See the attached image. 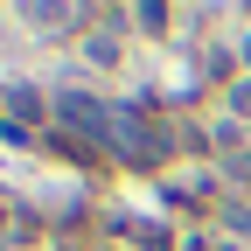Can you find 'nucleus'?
Returning a JSON list of instances; mask_svg holds the SVG:
<instances>
[{
    "instance_id": "obj_1",
    "label": "nucleus",
    "mask_w": 251,
    "mask_h": 251,
    "mask_svg": "<svg viewBox=\"0 0 251 251\" xmlns=\"http://www.w3.org/2000/svg\"><path fill=\"white\" fill-rule=\"evenodd\" d=\"M105 147H119V161H133V168H153V161L168 153V133H161V126H153L140 105H119V112H112Z\"/></svg>"
},
{
    "instance_id": "obj_2",
    "label": "nucleus",
    "mask_w": 251,
    "mask_h": 251,
    "mask_svg": "<svg viewBox=\"0 0 251 251\" xmlns=\"http://www.w3.org/2000/svg\"><path fill=\"white\" fill-rule=\"evenodd\" d=\"M63 119H70L77 133H91V140H105V133H112V112H105L98 98H84V91H63Z\"/></svg>"
},
{
    "instance_id": "obj_3",
    "label": "nucleus",
    "mask_w": 251,
    "mask_h": 251,
    "mask_svg": "<svg viewBox=\"0 0 251 251\" xmlns=\"http://www.w3.org/2000/svg\"><path fill=\"white\" fill-rule=\"evenodd\" d=\"M77 14L70 7H28V28H70Z\"/></svg>"
},
{
    "instance_id": "obj_4",
    "label": "nucleus",
    "mask_w": 251,
    "mask_h": 251,
    "mask_svg": "<svg viewBox=\"0 0 251 251\" xmlns=\"http://www.w3.org/2000/svg\"><path fill=\"white\" fill-rule=\"evenodd\" d=\"M84 56H91V63H119V42H112V35H84Z\"/></svg>"
},
{
    "instance_id": "obj_5",
    "label": "nucleus",
    "mask_w": 251,
    "mask_h": 251,
    "mask_svg": "<svg viewBox=\"0 0 251 251\" xmlns=\"http://www.w3.org/2000/svg\"><path fill=\"white\" fill-rule=\"evenodd\" d=\"M7 105H14V112H35V119H42V98H35L28 84H14V98H7Z\"/></svg>"
},
{
    "instance_id": "obj_6",
    "label": "nucleus",
    "mask_w": 251,
    "mask_h": 251,
    "mask_svg": "<svg viewBox=\"0 0 251 251\" xmlns=\"http://www.w3.org/2000/svg\"><path fill=\"white\" fill-rule=\"evenodd\" d=\"M230 105H237V112H251V77H237V84H230Z\"/></svg>"
},
{
    "instance_id": "obj_7",
    "label": "nucleus",
    "mask_w": 251,
    "mask_h": 251,
    "mask_svg": "<svg viewBox=\"0 0 251 251\" xmlns=\"http://www.w3.org/2000/svg\"><path fill=\"white\" fill-rule=\"evenodd\" d=\"M230 175H237V181H251V153H230Z\"/></svg>"
},
{
    "instance_id": "obj_8",
    "label": "nucleus",
    "mask_w": 251,
    "mask_h": 251,
    "mask_svg": "<svg viewBox=\"0 0 251 251\" xmlns=\"http://www.w3.org/2000/svg\"><path fill=\"white\" fill-rule=\"evenodd\" d=\"M244 63H251V35H244Z\"/></svg>"
}]
</instances>
